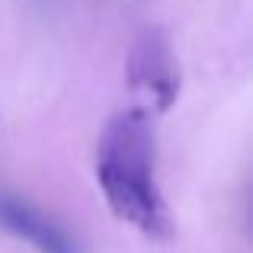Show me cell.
<instances>
[{"mask_svg": "<svg viewBox=\"0 0 253 253\" xmlns=\"http://www.w3.org/2000/svg\"><path fill=\"white\" fill-rule=\"evenodd\" d=\"M96 183L109 211L148 241L167 244L176 224L157 183V138L151 112L141 106L109 116L96 141Z\"/></svg>", "mask_w": 253, "mask_h": 253, "instance_id": "1", "label": "cell"}, {"mask_svg": "<svg viewBox=\"0 0 253 253\" xmlns=\"http://www.w3.org/2000/svg\"><path fill=\"white\" fill-rule=\"evenodd\" d=\"M125 77L135 93H144L157 112H167L179 99V61L161 26H144L131 42Z\"/></svg>", "mask_w": 253, "mask_h": 253, "instance_id": "2", "label": "cell"}, {"mask_svg": "<svg viewBox=\"0 0 253 253\" xmlns=\"http://www.w3.org/2000/svg\"><path fill=\"white\" fill-rule=\"evenodd\" d=\"M0 228L13 237L32 244L39 253H86L84 244L45 209L32 205L29 199L3 192L0 196Z\"/></svg>", "mask_w": 253, "mask_h": 253, "instance_id": "3", "label": "cell"}]
</instances>
